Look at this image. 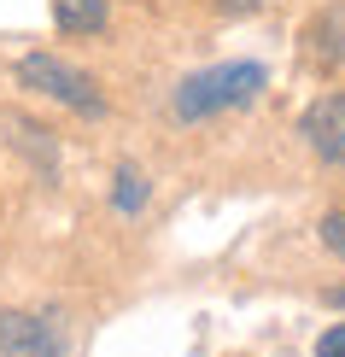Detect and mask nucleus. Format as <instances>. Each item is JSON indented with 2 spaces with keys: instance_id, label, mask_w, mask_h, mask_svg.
I'll return each instance as SVG.
<instances>
[{
  "instance_id": "nucleus-9",
  "label": "nucleus",
  "mask_w": 345,
  "mask_h": 357,
  "mask_svg": "<svg viewBox=\"0 0 345 357\" xmlns=\"http://www.w3.org/2000/svg\"><path fill=\"white\" fill-rule=\"evenodd\" d=\"M316 357H345V322H339V328H328V334L316 340Z\"/></svg>"
},
{
  "instance_id": "nucleus-10",
  "label": "nucleus",
  "mask_w": 345,
  "mask_h": 357,
  "mask_svg": "<svg viewBox=\"0 0 345 357\" xmlns=\"http://www.w3.org/2000/svg\"><path fill=\"white\" fill-rule=\"evenodd\" d=\"M258 6H269V0H222V12H258Z\"/></svg>"
},
{
  "instance_id": "nucleus-8",
  "label": "nucleus",
  "mask_w": 345,
  "mask_h": 357,
  "mask_svg": "<svg viewBox=\"0 0 345 357\" xmlns=\"http://www.w3.org/2000/svg\"><path fill=\"white\" fill-rule=\"evenodd\" d=\"M322 246L345 264V211H328V217H322Z\"/></svg>"
},
{
  "instance_id": "nucleus-4",
  "label": "nucleus",
  "mask_w": 345,
  "mask_h": 357,
  "mask_svg": "<svg viewBox=\"0 0 345 357\" xmlns=\"http://www.w3.org/2000/svg\"><path fill=\"white\" fill-rule=\"evenodd\" d=\"M0 357H59V334L41 317L0 310Z\"/></svg>"
},
{
  "instance_id": "nucleus-3",
  "label": "nucleus",
  "mask_w": 345,
  "mask_h": 357,
  "mask_svg": "<svg viewBox=\"0 0 345 357\" xmlns=\"http://www.w3.org/2000/svg\"><path fill=\"white\" fill-rule=\"evenodd\" d=\"M298 135L310 141V153H316L322 165H345V94L310 100L305 117H298Z\"/></svg>"
},
{
  "instance_id": "nucleus-5",
  "label": "nucleus",
  "mask_w": 345,
  "mask_h": 357,
  "mask_svg": "<svg viewBox=\"0 0 345 357\" xmlns=\"http://www.w3.org/2000/svg\"><path fill=\"white\" fill-rule=\"evenodd\" d=\"M53 24L65 36H100L106 29V0H53Z\"/></svg>"
},
{
  "instance_id": "nucleus-7",
  "label": "nucleus",
  "mask_w": 345,
  "mask_h": 357,
  "mask_svg": "<svg viewBox=\"0 0 345 357\" xmlns=\"http://www.w3.org/2000/svg\"><path fill=\"white\" fill-rule=\"evenodd\" d=\"M112 199H117V211H141L146 205V176L141 170H117V193Z\"/></svg>"
},
{
  "instance_id": "nucleus-1",
  "label": "nucleus",
  "mask_w": 345,
  "mask_h": 357,
  "mask_svg": "<svg viewBox=\"0 0 345 357\" xmlns=\"http://www.w3.org/2000/svg\"><path fill=\"white\" fill-rule=\"evenodd\" d=\"M263 65H211V70H199V77H187L182 88H176V117L182 123H205V117H217V112H240V106H252V100L263 94Z\"/></svg>"
},
{
  "instance_id": "nucleus-2",
  "label": "nucleus",
  "mask_w": 345,
  "mask_h": 357,
  "mask_svg": "<svg viewBox=\"0 0 345 357\" xmlns=\"http://www.w3.org/2000/svg\"><path fill=\"white\" fill-rule=\"evenodd\" d=\"M18 82L36 88V94H47V100H59V106H70V112H88V117L106 112L100 82L88 77V70L65 65V59H53V53H24L18 59Z\"/></svg>"
},
{
  "instance_id": "nucleus-11",
  "label": "nucleus",
  "mask_w": 345,
  "mask_h": 357,
  "mask_svg": "<svg viewBox=\"0 0 345 357\" xmlns=\"http://www.w3.org/2000/svg\"><path fill=\"white\" fill-rule=\"evenodd\" d=\"M328 305H339V310H345V287H334V293H328Z\"/></svg>"
},
{
  "instance_id": "nucleus-6",
  "label": "nucleus",
  "mask_w": 345,
  "mask_h": 357,
  "mask_svg": "<svg viewBox=\"0 0 345 357\" xmlns=\"http://www.w3.org/2000/svg\"><path fill=\"white\" fill-rule=\"evenodd\" d=\"M339 12H328V18L316 24V29H310V59H316V65H328V70H334L339 65V59H345V41H339Z\"/></svg>"
}]
</instances>
